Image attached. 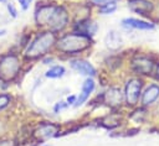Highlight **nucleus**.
<instances>
[{
    "mask_svg": "<svg viewBox=\"0 0 159 146\" xmlns=\"http://www.w3.org/2000/svg\"><path fill=\"white\" fill-rule=\"evenodd\" d=\"M56 41H57L56 33H53L50 30L41 31L31 41H29L24 51V57L31 61L43 58L55 47Z\"/></svg>",
    "mask_w": 159,
    "mask_h": 146,
    "instance_id": "nucleus-1",
    "label": "nucleus"
},
{
    "mask_svg": "<svg viewBox=\"0 0 159 146\" xmlns=\"http://www.w3.org/2000/svg\"><path fill=\"white\" fill-rule=\"evenodd\" d=\"M92 43V37L73 31L58 37L55 47L58 52L63 54H77L89 48Z\"/></svg>",
    "mask_w": 159,
    "mask_h": 146,
    "instance_id": "nucleus-2",
    "label": "nucleus"
},
{
    "mask_svg": "<svg viewBox=\"0 0 159 146\" xmlns=\"http://www.w3.org/2000/svg\"><path fill=\"white\" fill-rule=\"evenodd\" d=\"M21 61L16 53H6L0 57V79L2 83L12 82L20 73Z\"/></svg>",
    "mask_w": 159,
    "mask_h": 146,
    "instance_id": "nucleus-3",
    "label": "nucleus"
},
{
    "mask_svg": "<svg viewBox=\"0 0 159 146\" xmlns=\"http://www.w3.org/2000/svg\"><path fill=\"white\" fill-rule=\"evenodd\" d=\"M157 59L152 54L137 53L130 59V69L138 77H152L157 67Z\"/></svg>",
    "mask_w": 159,
    "mask_h": 146,
    "instance_id": "nucleus-4",
    "label": "nucleus"
},
{
    "mask_svg": "<svg viewBox=\"0 0 159 146\" xmlns=\"http://www.w3.org/2000/svg\"><path fill=\"white\" fill-rule=\"evenodd\" d=\"M143 87H144V80H143V78H140L138 75L130 77L125 82L123 94H124V103L129 108H134L139 103L140 95L143 92Z\"/></svg>",
    "mask_w": 159,
    "mask_h": 146,
    "instance_id": "nucleus-5",
    "label": "nucleus"
},
{
    "mask_svg": "<svg viewBox=\"0 0 159 146\" xmlns=\"http://www.w3.org/2000/svg\"><path fill=\"white\" fill-rule=\"evenodd\" d=\"M60 130H61L60 125L53 124V122H48V121H43V122H40L32 130L31 137L37 142H45L52 137L58 136Z\"/></svg>",
    "mask_w": 159,
    "mask_h": 146,
    "instance_id": "nucleus-6",
    "label": "nucleus"
},
{
    "mask_svg": "<svg viewBox=\"0 0 159 146\" xmlns=\"http://www.w3.org/2000/svg\"><path fill=\"white\" fill-rule=\"evenodd\" d=\"M68 22H70V14L67 9L62 5H57L52 17L47 24V28L53 33H60L68 26Z\"/></svg>",
    "mask_w": 159,
    "mask_h": 146,
    "instance_id": "nucleus-7",
    "label": "nucleus"
},
{
    "mask_svg": "<svg viewBox=\"0 0 159 146\" xmlns=\"http://www.w3.org/2000/svg\"><path fill=\"white\" fill-rule=\"evenodd\" d=\"M56 7H57V4H52V2H46V4L39 5L34 14V21H35L36 26L37 27H47V24H48L50 19L52 17Z\"/></svg>",
    "mask_w": 159,
    "mask_h": 146,
    "instance_id": "nucleus-8",
    "label": "nucleus"
},
{
    "mask_svg": "<svg viewBox=\"0 0 159 146\" xmlns=\"http://www.w3.org/2000/svg\"><path fill=\"white\" fill-rule=\"evenodd\" d=\"M103 103H106L112 109H118L124 103V94L119 87H109L102 95Z\"/></svg>",
    "mask_w": 159,
    "mask_h": 146,
    "instance_id": "nucleus-9",
    "label": "nucleus"
},
{
    "mask_svg": "<svg viewBox=\"0 0 159 146\" xmlns=\"http://www.w3.org/2000/svg\"><path fill=\"white\" fill-rule=\"evenodd\" d=\"M158 100H159V83L158 82L149 83L142 92L139 100L140 105L144 108H149L155 103H158Z\"/></svg>",
    "mask_w": 159,
    "mask_h": 146,
    "instance_id": "nucleus-10",
    "label": "nucleus"
},
{
    "mask_svg": "<svg viewBox=\"0 0 159 146\" xmlns=\"http://www.w3.org/2000/svg\"><path fill=\"white\" fill-rule=\"evenodd\" d=\"M128 7L142 16H150L155 10V5L150 0H128Z\"/></svg>",
    "mask_w": 159,
    "mask_h": 146,
    "instance_id": "nucleus-11",
    "label": "nucleus"
},
{
    "mask_svg": "<svg viewBox=\"0 0 159 146\" xmlns=\"http://www.w3.org/2000/svg\"><path fill=\"white\" fill-rule=\"evenodd\" d=\"M70 66L73 71H76L81 75H86V77H91V78L97 75V71L93 67V64L86 59H82V58L72 59V61H70Z\"/></svg>",
    "mask_w": 159,
    "mask_h": 146,
    "instance_id": "nucleus-12",
    "label": "nucleus"
},
{
    "mask_svg": "<svg viewBox=\"0 0 159 146\" xmlns=\"http://www.w3.org/2000/svg\"><path fill=\"white\" fill-rule=\"evenodd\" d=\"M73 31L80 32V33L86 35V36H89V37H93L98 31V25L96 21L87 17V19L78 20L73 26Z\"/></svg>",
    "mask_w": 159,
    "mask_h": 146,
    "instance_id": "nucleus-13",
    "label": "nucleus"
},
{
    "mask_svg": "<svg viewBox=\"0 0 159 146\" xmlns=\"http://www.w3.org/2000/svg\"><path fill=\"white\" fill-rule=\"evenodd\" d=\"M122 27H124L125 30H154L155 28V24L152 21H145V20H140V19H134V17H127L122 20Z\"/></svg>",
    "mask_w": 159,
    "mask_h": 146,
    "instance_id": "nucleus-14",
    "label": "nucleus"
},
{
    "mask_svg": "<svg viewBox=\"0 0 159 146\" xmlns=\"http://www.w3.org/2000/svg\"><path fill=\"white\" fill-rule=\"evenodd\" d=\"M94 88H96V83H94L93 78L87 77V78H86V80L82 83L81 93H80V95L77 97L76 103L73 104V106H75V108H78V106H81L83 103H86V101L88 100L89 95L92 94V92L94 90Z\"/></svg>",
    "mask_w": 159,
    "mask_h": 146,
    "instance_id": "nucleus-15",
    "label": "nucleus"
},
{
    "mask_svg": "<svg viewBox=\"0 0 159 146\" xmlns=\"http://www.w3.org/2000/svg\"><path fill=\"white\" fill-rule=\"evenodd\" d=\"M104 45L108 49L111 51H117L122 47L123 45V37L120 35L119 31L116 30H111L107 32L106 37H104Z\"/></svg>",
    "mask_w": 159,
    "mask_h": 146,
    "instance_id": "nucleus-16",
    "label": "nucleus"
},
{
    "mask_svg": "<svg viewBox=\"0 0 159 146\" xmlns=\"http://www.w3.org/2000/svg\"><path fill=\"white\" fill-rule=\"evenodd\" d=\"M101 125L107 127V129H114V127L120 125V118L118 115H116V114L107 115L106 118H103L101 120Z\"/></svg>",
    "mask_w": 159,
    "mask_h": 146,
    "instance_id": "nucleus-17",
    "label": "nucleus"
},
{
    "mask_svg": "<svg viewBox=\"0 0 159 146\" xmlns=\"http://www.w3.org/2000/svg\"><path fill=\"white\" fill-rule=\"evenodd\" d=\"M65 73H66V69L63 66H53L46 71L45 77L51 78V79H57V78H62Z\"/></svg>",
    "mask_w": 159,
    "mask_h": 146,
    "instance_id": "nucleus-18",
    "label": "nucleus"
},
{
    "mask_svg": "<svg viewBox=\"0 0 159 146\" xmlns=\"http://www.w3.org/2000/svg\"><path fill=\"white\" fill-rule=\"evenodd\" d=\"M116 10H117V2H109L98 7V12L101 15H112Z\"/></svg>",
    "mask_w": 159,
    "mask_h": 146,
    "instance_id": "nucleus-19",
    "label": "nucleus"
},
{
    "mask_svg": "<svg viewBox=\"0 0 159 146\" xmlns=\"http://www.w3.org/2000/svg\"><path fill=\"white\" fill-rule=\"evenodd\" d=\"M11 100H12V98H11L10 94H7V93H1L0 94V113L10 105Z\"/></svg>",
    "mask_w": 159,
    "mask_h": 146,
    "instance_id": "nucleus-20",
    "label": "nucleus"
},
{
    "mask_svg": "<svg viewBox=\"0 0 159 146\" xmlns=\"http://www.w3.org/2000/svg\"><path fill=\"white\" fill-rule=\"evenodd\" d=\"M88 1H89V4L93 5V6L101 7V6H103V5H106V4H109V2H117L118 0H88Z\"/></svg>",
    "mask_w": 159,
    "mask_h": 146,
    "instance_id": "nucleus-21",
    "label": "nucleus"
},
{
    "mask_svg": "<svg viewBox=\"0 0 159 146\" xmlns=\"http://www.w3.org/2000/svg\"><path fill=\"white\" fill-rule=\"evenodd\" d=\"M6 9H7V11H9V15H10L12 19H15V17L17 16V10H16V7H15V5H14L12 2H7V4H6Z\"/></svg>",
    "mask_w": 159,
    "mask_h": 146,
    "instance_id": "nucleus-22",
    "label": "nucleus"
},
{
    "mask_svg": "<svg viewBox=\"0 0 159 146\" xmlns=\"http://www.w3.org/2000/svg\"><path fill=\"white\" fill-rule=\"evenodd\" d=\"M0 146H16V141L12 139L1 137L0 139Z\"/></svg>",
    "mask_w": 159,
    "mask_h": 146,
    "instance_id": "nucleus-23",
    "label": "nucleus"
},
{
    "mask_svg": "<svg viewBox=\"0 0 159 146\" xmlns=\"http://www.w3.org/2000/svg\"><path fill=\"white\" fill-rule=\"evenodd\" d=\"M67 106H68V104H67L66 101H58V103L55 104V106H53V111H55V113H60V111L65 110Z\"/></svg>",
    "mask_w": 159,
    "mask_h": 146,
    "instance_id": "nucleus-24",
    "label": "nucleus"
},
{
    "mask_svg": "<svg viewBox=\"0 0 159 146\" xmlns=\"http://www.w3.org/2000/svg\"><path fill=\"white\" fill-rule=\"evenodd\" d=\"M17 1H19V4H20L22 10H27L29 9V6H30V1L29 0H17Z\"/></svg>",
    "mask_w": 159,
    "mask_h": 146,
    "instance_id": "nucleus-25",
    "label": "nucleus"
},
{
    "mask_svg": "<svg viewBox=\"0 0 159 146\" xmlns=\"http://www.w3.org/2000/svg\"><path fill=\"white\" fill-rule=\"evenodd\" d=\"M76 99H77V97H76V95H70V97L67 98L66 103H67L68 105H73V104L76 103Z\"/></svg>",
    "mask_w": 159,
    "mask_h": 146,
    "instance_id": "nucleus-26",
    "label": "nucleus"
},
{
    "mask_svg": "<svg viewBox=\"0 0 159 146\" xmlns=\"http://www.w3.org/2000/svg\"><path fill=\"white\" fill-rule=\"evenodd\" d=\"M154 77L157 79H159V61L157 62V67H155V71H154Z\"/></svg>",
    "mask_w": 159,
    "mask_h": 146,
    "instance_id": "nucleus-27",
    "label": "nucleus"
},
{
    "mask_svg": "<svg viewBox=\"0 0 159 146\" xmlns=\"http://www.w3.org/2000/svg\"><path fill=\"white\" fill-rule=\"evenodd\" d=\"M52 62H53V58H46V59H43V64H50Z\"/></svg>",
    "mask_w": 159,
    "mask_h": 146,
    "instance_id": "nucleus-28",
    "label": "nucleus"
},
{
    "mask_svg": "<svg viewBox=\"0 0 159 146\" xmlns=\"http://www.w3.org/2000/svg\"><path fill=\"white\" fill-rule=\"evenodd\" d=\"M6 33V30H0V36H4Z\"/></svg>",
    "mask_w": 159,
    "mask_h": 146,
    "instance_id": "nucleus-29",
    "label": "nucleus"
},
{
    "mask_svg": "<svg viewBox=\"0 0 159 146\" xmlns=\"http://www.w3.org/2000/svg\"><path fill=\"white\" fill-rule=\"evenodd\" d=\"M5 1H6V0H0V2H5Z\"/></svg>",
    "mask_w": 159,
    "mask_h": 146,
    "instance_id": "nucleus-30",
    "label": "nucleus"
},
{
    "mask_svg": "<svg viewBox=\"0 0 159 146\" xmlns=\"http://www.w3.org/2000/svg\"><path fill=\"white\" fill-rule=\"evenodd\" d=\"M1 83H2V80H1V79H0V87H1Z\"/></svg>",
    "mask_w": 159,
    "mask_h": 146,
    "instance_id": "nucleus-31",
    "label": "nucleus"
}]
</instances>
